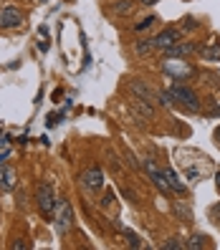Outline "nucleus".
<instances>
[{
	"mask_svg": "<svg viewBox=\"0 0 220 250\" xmlns=\"http://www.w3.org/2000/svg\"><path fill=\"white\" fill-rule=\"evenodd\" d=\"M81 185L89 189V192H99V189L104 187V172H101L99 167H89L81 174Z\"/></svg>",
	"mask_w": 220,
	"mask_h": 250,
	"instance_id": "nucleus-5",
	"label": "nucleus"
},
{
	"mask_svg": "<svg viewBox=\"0 0 220 250\" xmlns=\"http://www.w3.org/2000/svg\"><path fill=\"white\" fill-rule=\"evenodd\" d=\"M41 3H43V0H41Z\"/></svg>",
	"mask_w": 220,
	"mask_h": 250,
	"instance_id": "nucleus-22",
	"label": "nucleus"
},
{
	"mask_svg": "<svg viewBox=\"0 0 220 250\" xmlns=\"http://www.w3.org/2000/svg\"><path fill=\"white\" fill-rule=\"evenodd\" d=\"M142 3H144V5H154V3H157V0H142Z\"/></svg>",
	"mask_w": 220,
	"mask_h": 250,
	"instance_id": "nucleus-21",
	"label": "nucleus"
},
{
	"mask_svg": "<svg viewBox=\"0 0 220 250\" xmlns=\"http://www.w3.org/2000/svg\"><path fill=\"white\" fill-rule=\"evenodd\" d=\"M147 172H150V177H152V182L159 187V189H162V192H172V189H170V185H167V177H165V169H157L154 165H152V162H147Z\"/></svg>",
	"mask_w": 220,
	"mask_h": 250,
	"instance_id": "nucleus-10",
	"label": "nucleus"
},
{
	"mask_svg": "<svg viewBox=\"0 0 220 250\" xmlns=\"http://www.w3.org/2000/svg\"><path fill=\"white\" fill-rule=\"evenodd\" d=\"M71 228H73V208H71L68 200L58 197L56 212H53V230H56L58 235H66Z\"/></svg>",
	"mask_w": 220,
	"mask_h": 250,
	"instance_id": "nucleus-1",
	"label": "nucleus"
},
{
	"mask_svg": "<svg viewBox=\"0 0 220 250\" xmlns=\"http://www.w3.org/2000/svg\"><path fill=\"white\" fill-rule=\"evenodd\" d=\"M185 248H190V250H198V248H205V238L202 235H193L187 243H185Z\"/></svg>",
	"mask_w": 220,
	"mask_h": 250,
	"instance_id": "nucleus-15",
	"label": "nucleus"
},
{
	"mask_svg": "<svg viewBox=\"0 0 220 250\" xmlns=\"http://www.w3.org/2000/svg\"><path fill=\"white\" fill-rule=\"evenodd\" d=\"M167 94H170V99L175 101V104L185 106L187 111H200V99H198V94H195L193 89H187V86L175 83Z\"/></svg>",
	"mask_w": 220,
	"mask_h": 250,
	"instance_id": "nucleus-3",
	"label": "nucleus"
},
{
	"mask_svg": "<svg viewBox=\"0 0 220 250\" xmlns=\"http://www.w3.org/2000/svg\"><path fill=\"white\" fill-rule=\"evenodd\" d=\"M124 238H127V243H129L132 248H142V240H139L132 230H124Z\"/></svg>",
	"mask_w": 220,
	"mask_h": 250,
	"instance_id": "nucleus-18",
	"label": "nucleus"
},
{
	"mask_svg": "<svg viewBox=\"0 0 220 250\" xmlns=\"http://www.w3.org/2000/svg\"><path fill=\"white\" fill-rule=\"evenodd\" d=\"M162 248L165 250H180V248H185V243H182V238H170L167 243H162Z\"/></svg>",
	"mask_w": 220,
	"mask_h": 250,
	"instance_id": "nucleus-17",
	"label": "nucleus"
},
{
	"mask_svg": "<svg viewBox=\"0 0 220 250\" xmlns=\"http://www.w3.org/2000/svg\"><path fill=\"white\" fill-rule=\"evenodd\" d=\"M134 51H137L139 56H147V53H152V51H154V41H152V38H147V41L137 43V46H134Z\"/></svg>",
	"mask_w": 220,
	"mask_h": 250,
	"instance_id": "nucleus-13",
	"label": "nucleus"
},
{
	"mask_svg": "<svg viewBox=\"0 0 220 250\" xmlns=\"http://www.w3.org/2000/svg\"><path fill=\"white\" fill-rule=\"evenodd\" d=\"M21 23V10L18 8H3L0 10V28H16Z\"/></svg>",
	"mask_w": 220,
	"mask_h": 250,
	"instance_id": "nucleus-9",
	"label": "nucleus"
},
{
	"mask_svg": "<svg viewBox=\"0 0 220 250\" xmlns=\"http://www.w3.org/2000/svg\"><path fill=\"white\" fill-rule=\"evenodd\" d=\"M154 18H157V16H147V18H144L142 23H137V25H134V31L139 33V31H144V28H150V25L154 23Z\"/></svg>",
	"mask_w": 220,
	"mask_h": 250,
	"instance_id": "nucleus-19",
	"label": "nucleus"
},
{
	"mask_svg": "<svg viewBox=\"0 0 220 250\" xmlns=\"http://www.w3.org/2000/svg\"><path fill=\"white\" fill-rule=\"evenodd\" d=\"M129 89L134 94V99H144V101H150V104H157V91H152L144 81H132Z\"/></svg>",
	"mask_w": 220,
	"mask_h": 250,
	"instance_id": "nucleus-8",
	"label": "nucleus"
},
{
	"mask_svg": "<svg viewBox=\"0 0 220 250\" xmlns=\"http://www.w3.org/2000/svg\"><path fill=\"white\" fill-rule=\"evenodd\" d=\"M165 177H167V185H170L172 192H180V195H185V185L180 182L177 172H175V169H165Z\"/></svg>",
	"mask_w": 220,
	"mask_h": 250,
	"instance_id": "nucleus-12",
	"label": "nucleus"
},
{
	"mask_svg": "<svg viewBox=\"0 0 220 250\" xmlns=\"http://www.w3.org/2000/svg\"><path fill=\"white\" fill-rule=\"evenodd\" d=\"M36 202H38V210H41L43 217H53L58 197H56V189H53L51 182H41V185H38V189H36Z\"/></svg>",
	"mask_w": 220,
	"mask_h": 250,
	"instance_id": "nucleus-2",
	"label": "nucleus"
},
{
	"mask_svg": "<svg viewBox=\"0 0 220 250\" xmlns=\"http://www.w3.org/2000/svg\"><path fill=\"white\" fill-rule=\"evenodd\" d=\"M134 106H137L144 116H154V109H152V106H147V101H144V99H134Z\"/></svg>",
	"mask_w": 220,
	"mask_h": 250,
	"instance_id": "nucleus-16",
	"label": "nucleus"
},
{
	"mask_svg": "<svg viewBox=\"0 0 220 250\" xmlns=\"http://www.w3.org/2000/svg\"><path fill=\"white\" fill-rule=\"evenodd\" d=\"M200 51V46H195V43H172L170 48H165L162 51V56L165 58H187V56H193V53H198Z\"/></svg>",
	"mask_w": 220,
	"mask_h": 250,
	"instance_id": "nucleus-7",
	"label": "nucleus"
},
{
	"mask_svg": "<svg viewBox=\"0 0 220 250\" xmlns=\"http://www.w3.org/2000/svg\"><path fill=\"white\" fill-rule=\"evenodd\" d=\"M162 71L167 73V76H177V79H185V76H193L195 68L185 63V58H167Z\"/></svg>",
	"mask_w": 220,
	"mask_h": 250,
	"instance_id": "nucleus-4",
	"label": "nucleus"
},
{
	"mask_svg": "<svg viewBox=\"0 0 220 250\" xmlns=\"http://www.w3.org/2000/svg\"><path fill=\"white\" fill-rule=\"evenodd\" d=\"M200 56L208 58V61H220V38L213 36L208 41V46H200Z\"/></svg>",
	"mask_w": 220,
	"mask_h": 250,
	"instance_id": "nucleus-11",
	"label": "nucleus"
},
{
	"mask_svg": "<svg viewBox=\"0 0 220 250\" xmlns=\"http://www.w3.org/2000/svg\"><path fill=\"white\" fill-rule=\"evenodd\" d=\"M10 248H13V250H25V248H28V243H23V240H18V243H13Z\"/></svg>",
	"mask_w": 220,
	"mask_h": 250,
	"instance_id": "nucleus-20",
	"label": "nucleus"
},
{
	"mask_svg": "<svg viewBox=\"0 0 220 250\" xmlns=\"http://www.w3.org/2000/svg\"><path fill=\"white\" fill-rule=\"evenodd\" d=\"M0 187L3 189L13 187V169H0Z\"/></svg>",
	"mask_w": 220,
	"mask_h": 250,
	"instance_id": "nucleus-14",
	"label": "nucleus"
},
{
	"mask_svg": "<svg viewBox=\"0 0 220 250\" xmlns=\"http://www.w3.org/2000/svg\"><path fill=\"white\" fill-rule=\"evenodd\" d=\"M182 36H180V31H177V28H175V25H170V28H165V31L162 33H159V36H154L152 41H154V51H165V48H170L172 46V43H177Z\"/></svg>",
	"mask_w": 220,
	"mask_h": 250,
	"instance_id": "nucleus-6",
	"label": "nucleus"
}]
</instances>
